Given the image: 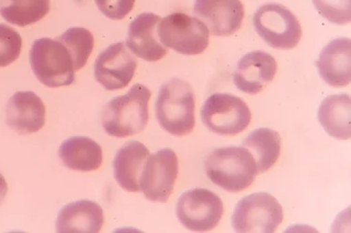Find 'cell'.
<instances>
[{"instance_id":"7","label":"cell","mask_w":351,"mask_h":233,"mask_svg":"<svg viewBox=\"0 0 351 233\" xmlns=\"http://www.w3.org/2000/svg\"><path fill=\"white\" fill-rule=\"evenodd\" d=\"M256 32L270 47L291 50L299 44L302 27L295 15L278 3L263 5L253 16Z\"/></svg>"},{"instance_id":"21","label":"cell","mask_w":351,"mask_h":233,"mask_svg":"<svg viewBox=\"0 0 351 233\" xmlns=\"http://www.w3.org/2000/svg\"><path fill=\"white\" fill-rule=\"evenodd\" d=\"M242 147L254 158L258 174H263L278 161L281 152V137L276 131L260 128L250 133L243 140Z\"/></svg>"},{"instance_id":"13","label":"cell","mask_w":351,"mask_h":233,"mask_svg":"<svg viewBox=\"0 0 351 233\" xmlns=\"http://www.w3.org/2000/svg\"><path fill=\"white\" fill-rule=\"evenodd\" d=\"M278 65L275 58L263 51L243 55L233 74L235 86L243 93L257 94L275 79Z\"/></svg>"},{"instance_id":"26","label":"cell","mask_w":351,"mask_h":233,"mask_svg":"<svg viewBox=\"0 0 351 233\" xmlns=\"http://www.w3.org/2000/svg\"><path fill=\"white\" fill-rule=\"evenodd\" d=\"M101 14L111 20H123L134 8L135 0H95Z\"/></svg>"},{"instance_id":"10","label":"cell","mask_w":351,"mask_h":233,"mask_svg":"<svg viewBox=\"0 0 351 233\" xmlns=\"http://www.w3.org/2000/svg\"><path fill=\"white\" fill-rule=\"evenodd\" d=\"M178 176V155L171 148H163L146 161L140 189L149 201L166 202L173 193Z\"/></svg>"},{"instance_id":"19","label":"cell","mask_w":351,"mask_h":233,"mask_svg":"<svg viewBox=\"0 0 351 233\" xmlns=\"http://www.w3.org/2000/svg\"><path fill=\"white\" fill-rule=\"evenodd\" d=\"M63 165L71 170L91 172L102 165V148L96 141L86 137L68 138L58 150Z\"/></svg>"},{"instance_id":"9","label":"cell","mask_w":351,"mask_h":233,"mask_svg":"<svg viewBox=\"0 0 351 233\" xmlns=\"http://www.w3.org/2000/svg\"><path fill=\"white\" fill-rule=\"evenodd\" d=\"M224 206L217 194L206 189L184 192L176 204V216L186 230L206 232L214 230L222 219Z\"/></svg>"},{"instance_id":"20","label":"cell","mask_w":351,"mask_h":233,"mask_svg":"<svg viewBox=\"0 0 351 233\" xmlns=\"http://www.w3.org/2000/svg\"><path fill=\"white\" fill-rule=\"evenodd\" d=\"M351 102L348 94H332L325 98L319 109V122L330 137L340 140L351 135Z\"/></svg>"},{"instance_id":"18","label":"cell","mask_w":351,"mask_h":233,"mask_svg":"<svg viewBox=\"0 0 351 233\" xmlns=\"http://www.w3.org/2000/svg\"><path fill=\"white\" fill-rule=\"evenodd\" d=\"M150 151L139 141H129L115 154L114 175L115 180L125 191H140V179Z\"/></svg>"},{"instance_id":"2","label":"cell","mask_w":351,"mask_h":233,"mask_svg":"<svg viewBox=\"0 0 351 233\" xmlns=\"http://www.w3.org/2000/svg\"><path fill=\"white\" fill-rule=\"evenodd\" d=\"M160 127L174 137L191 134L195 127V94L189 83L174 78L161 85L156 100Z\"/></svg>"},{"instance_id":"15","label":"cell","mask_w":351,"mask_h":233,"mask_svg":"<svg viewBox=\"0 0 351 233\" xmlns=\"http://www.w3.org/2000/svg\"><path fill=\"white\" fill-rule=\"evenodd\" d=\"M43 100L33 92H17L8 101L6 122L21 135L34 134L45 125Z\"/></svg>"},{"instance_id":"27","label":"cell","mask_w":351,"mask_h":233,"mask_svg":"<svg viewBox=\"0 0 351 233\" xmlns=\"http://www.w3.org/2000/svg\"><path fill=\"white\" fill-rule=\"evenodd\" d=\"M7 193L8 184L6 179L0 174V204H1L4 199L6 198Z\"/></svg>"},{"instance_id":"12","label":"cell","mask_w":351,"mask_h":233,"mask_svg":"<svg viewBox=\"0 0 351 233\" xmlns=\"http://www.w3.org/2000/svg\"><path fill=\"white\" fill-rule=\"evenodd\" d=\"M193 14L210 34L230 37L242 27L245 7L241 0H195Z\"/></svg>"},{"instance_id":"11","label":"cell","mask_w":351,"mask_h":233,"mask_svg":"<svg viewBox=\"0 0 351 233\" xmlns=\"http://www.w3.org/2000/svg\"><path fill=\"white\" fill-rule=\"evenodd\" d=\"M137 60L124 42L114 43L97 56L94 74L97 83L108 91L125 88L134 78Z\"/></svg>"},{"instance_id":"14","label":"cell","mask_w":351,"mask_h":233,"mask_svg":"<svg viewBox=\"0 0 351 233\" xmlns=\"http://www.w3.org/2000/svg\"><path fill=\"white\" fill-rule=\"evenodd\" d=\"M160 20L157 14L143 12L138 15L129 27L125 45L136 56L147 62H157L168 53L158 35Z\"/></svg>"},{"instance_id":"22","label":"cell","mask_w":351,"mask_h":233,"mask_svg":"<svg viewBox=\"0 0 351 233\" xmlns=\"http://www.w3.org/2000/svg\"><path fill=\"white\" fill-rule=\"evenodd\" d=\"M50 0H0V15L10 24L25 27L50 12Z\"/></svg>"},{"instance_id":"8","label":"cell","mask_w":351,"mask_h":233,"mask_svg":"<svg viewBox=\"0 0 351 233\" xmlns=\"http://www.w3.org/2000/svg\"><path fill=\"white\" fill-rule=\"evenodd\" d=\"M202 122L219 135H237L251 122V112L240 97L230 94H213L202 105Z\"/></svg>"},{"instance_id":"24","label":"cell","mask_w":351,"mask_h":233,"mask_svg":"<svg viewBox=\"0 0 351 233\" xmlns=\"http://www.w3.org/2000/svg\"><path fill=\"white\" fill-rule=\"evenodd\" d=\"M21 35L9 25L0 24V68L15 62L21 55Z\"/></svg>"},{"instance_id":"23","label":"cell","mask_w":351,"mask_h":233,"mask_svg":"<svg viewBox=\"0 0 351 233\" xmlns=\"http://www.w3.org/2000/svg\"><path fill=\"white\" fill-rule=\"evenodd\" d=\"M71 53L74 70L78 71L86 65L94 49V36L84 27H71L56 38Z\"/></svg>"},{"instance_id":"25","label":"cell","mask_w":351,"mask_h":233,"mask_svg":"<svg viewBox=\"0 0 351 233\" xmlns=\"http://www.w3.org/2000/svg\"><path fill=\"white\" fill-rule=\"evenodd\" d=\"M319 14L335 25L350 24L351 0H312Z\"/></svg>"},{"instance_id":"6","label":"cell","mask_w":351,"mask_h":233,"mask_svg":"<svg viewBox=\"0 0 351 233\" xmlns=\"http://www.w3.org/2000/svg\"><path fill=\"white\" fill-rule=\"evenodd\" d=\"M283 221V208L267 192H257L240 200L232 217L237 232L273 233Z\"/></svg>"},{"instance_id":"3","label":"cell","mask_w":351,"mask_h":233,"mask_svg":"<svg viewBox=\"0 0 351 233\" xmlns=\"http://www.w3.org/2000/svg\"><path fill=\"white\" fill-rule=\"evenodd\" d=\"M204 167L215 185L233 193L252 185L258 175L254 158L243 147L220 148L212 151L206 157Z\"/></svg>"},{"instance_id":"1","label":"cell","mask_w":351,"mask_h":233,"mask_svg":"<svg viewBox=\"0 0 351 233\" xmlns=\"http://www.w3.org/2000/svg\"><path fill=\"white\" fill-rule=\"evenodd\" d=\"M151 92L143 84H135L127 94L114 97L105 105L101 122L111 137L125 138L143 132L149 120Z\"/></svg>"},{"instance_id":"17","label":"cell","mask_w":351,"mask_h":233,"mask_svg":"<svg viewBox=\"0 0 351 233\" xmlns=\"http://www.w3.org/2000/svg\"><path fill=\"white\" fill-rule=\"evenodd\" d=\"M104 223V210L96 202L81 200L60 210L56 222L60 233H97Z\"/></svg>"},{"instance_id":"16","label":"cell","mask_w":351,"mask_h":233,"mask_svg":"<svg viewBox=\"0 0 351 233\" xmlns=\"http://www.w3.org/2000/svg\"><path fill=\"white\" fill-rule=\"evenodd\" d=\"M320 78L328 85L345 87L351 79V42L350 38H335L328 43L316 62Z\"/></svg>"},{"instance_id":"4","label":"cell","mask_w":351,"mask_h":233,"mask_svg":"<svg viewBox=\"0 0 351 233\" xmlns=\"http://www.w3.org/2000/svg\"><path fill=\"white\" fill-rule=\"evenodd\" d=\"M29 62L36 78L49 88L70 86L75 81L71 53L56 38L35 40L30 49Z\"/></svg>"},{"instance_id":"5","label":"cell","mask_w":351,"mask_h":233,"mask_svg":"<svg viewBox=\"0 0 351 233\" xmlns=\"http://www.w3.org/2000/svg\"><path fill=\"white\" fill-rule=\"evenodd\" d=\"M160 42L166 48L184 55H201L209 45L208 28L198 18L174 12L158 25Z\"/></svg>"}]
</instances>
